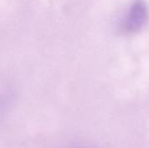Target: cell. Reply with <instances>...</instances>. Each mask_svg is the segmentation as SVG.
<instances>
[{
  "mask_svg": "<svg viewBox=\"0 0 149 148\" xmlns=\"http://www.w3.org/2000/svg\"><path fill=\"white\" fill-rule=\"evenodd\" d=\"M148 19V8L143 0H135L126 13L121 28L126 34H135L143 28Z\"/></svg>",
  "mask_w": 149,
  "mask_h": 148,
  "instance_id": "1",
  "label": "cell"
},
{
  "mask_svg": "<svg viewBox=\"0 0 149 148\" xmlns=\"http://www.w3.org/2000/svg\"><path fill=\"white\" fill-rule=\"evenodd\" d=\"M14 101V91L10 85L0 81V117L11 109Z\"/></svg>",
  "mask_w": 149,
  "mask_h": 148,
  "instance_id": "2",
  "label": "cell"
},
{
  "mask_svg": "<svg viewBox=\"0 0 149 148\" xmlns=\"http://www.w3.org/2000/svg\"><path fill=\"white\" fill-rule=\"evenodd\" d=\"M69 148H93L91 146H88V145H84V144H76V145H72Z\"/></svg>",
  "mask_w": 149,
  "mask_h": 148,
  "instance_id": "3",
  "label": "cell"
}]
</instances>
